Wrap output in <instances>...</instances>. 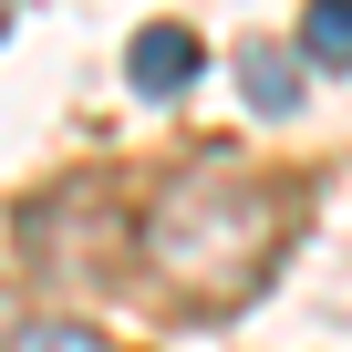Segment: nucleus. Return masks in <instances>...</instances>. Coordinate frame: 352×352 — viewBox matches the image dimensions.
<instances>
[{"instance_id": "2", "label": "nucleus", "mask_w": 352, "mask_h": 352, "mask_svg": "<svg viewBox=\"0 0 352 352\" xmlns=\"http://www.w3.org/2000/svg\"><path fill=\"white\" fill-rule=\"evenodd\" d=\"M197 73H208V42H197V21H145V32L124 42V83H135L145 104L197 94Z\"/></svg>"}, {"instance_id": "5", "label": "nucleus", "mask_w": 352, "mask_h": 352, "mask_svg": "<svg viewBox=\"0 0 352 352\" xmlns=\"http://www.w3.org/2000/svg\"><path fill=\"white\" fill-rule=\"evenodd\" d=\"M0 352H104V331L94 321H21Z\"/></svg>"}, {"instance_id": "1", "label": "nucleus", "mask_w": 352, "mask_h": 352, "mask_svg": "<svg viewBox=\"0 0 352 352\" xmlns=\"http://www.w3.org/2000/svg\"><path fill=\"white\" fill-rule=\"evenodd\" d=\"M280 228H290V197H270L259 176L239 166H187V176H166L155 208H145V259L176 300H197V311H239L270 259H280Z\"/></svg>"}, {"instance_id": "4", "label": "nucleus", "mask_w": 352, "mask_h": 352, "mask_svg": "<svg viewBox=\"0 0 352 352\" xmlns=\"http://www.w3.org/2000/svg\"><path fill=\"white\" fill-rule=\"evenodd\" d=\"M300 52L321 73H352V0H311L300 11Z\"/></svg>"}, {"instance_id": "3", "label": "nucleus", "mask_w": 352, "mask_h": 352, "mask_svg": "<svg viewBox=\"0 0 352 352\" xmlns=\"http://www.w3.org/2000/svg\"><path fill=\"white\" fill-rule=\"evenodd\" d=\"M311 73H321V63H311L300 42H290V52H280V42H239V83H249L259 114H300V104H311V94H300Z\"/></svg>"}]
</instances>
